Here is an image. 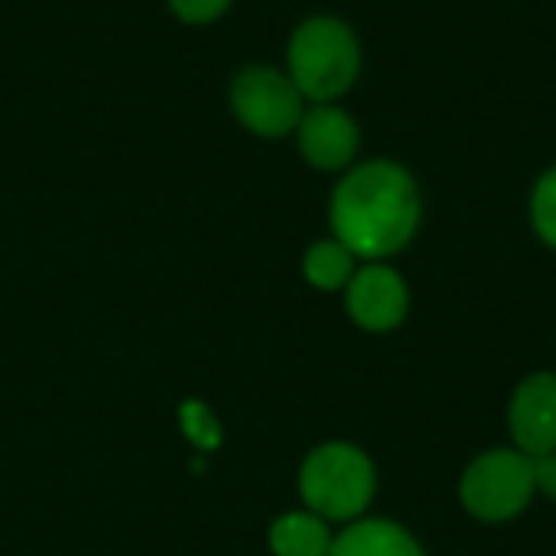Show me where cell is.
<instances>
[{"mask_svg":"<svg viewBox=\"0 0 556 556\" xmlns=\"http://www.w3.org/2000/svg\"><path fill=\"white\" fill-rule=\"evenodd\" d=\"M329 218L336 241H342L355 257H388L417 231V182L397 163H365L336 186Z\"/></svg>","mask_w":556,"mask_h":556,"instance_id":"cell-1","label":"cell"},{"mask_svg":"<svg viewBox=\"0 0 556 556\" xmlns=\"http://www.w3.org/2000/svg\"><path fill=\"white\" fill-rule=\"evenodd\" d=\"M290 81L309 101H332L358 78L362 52L355 33L336 16H313L296 26L287 49Z\"/></svg>","mask_w":556,"mask_h":556,"instance_id":"cell-2","label":"cell"},{"mask_svg":"<svg viewBox=\"0 0 556 556\" xmlns=\"http://www.w3.org/2000/svg\"><path fill=\"white\" fill-rule=\"evenodd\" d=\"M300 492L306 505L332 521H345L365 511L375 495V469L368 456L345 443H329L309 453L300 472Z\"/></svg>","mask_w":556,"mask_h":556,"instance_id":"cell-3","label":"cell"},{"mask_svg":"<svg viewBox=\"0 0 556 556\" xmlns=\"http://www.w3.org/2000/svg\"><path fill=\"white\" fill-rule=\"evenodd\" d=\"M231 111L257 137H287L300 127L303 94L290 75L270 65H248L231 81Z\"/></svg>","mask_w":556,"mask_h":556,"instance_id":"cell-4","label":"cell"},{"mask_svg":"<svg viewBox=\"0 0 556 556\" xmlns=\"http://www.w3.org/2000/svg\"><path fill=\"white\" fill-rule=\"evenodd\" d=\"M534 459L508 450L485 453L463 479V502L482 521H508L531 502Z\"/></svg>","mask_w":556,"mask_h":556,"instance_id":"cell-5","label":"cell"},{"mask_svg":"<svg viewBox=\"0 0 556 556\" xmlns=\"http://www.w3.org/2000/svg\"><path fill=\"white\" fill-rule=\"evenodd\" d=\"M349 313L371 332H388L407 316V283L381 264L358 270L349 280Z\"/></svg>","mask_w":556,"mask_h":556,"instance_id":"cell-6","label":"cell"},{"mask_svg":"<svg viewBox=\"0 0 556 556\" xmlns=\"http://www.w3.org/2000/svg\"><path fill=\"white\" fill-rule=\"evenodd\" d=\"M300 153L319 169H342L358 150V124L332 104H316L300 117Z\"/></svg>","mask_w":556,"mask_h":556,"instance_id":"cell-7","label":"cell"},{"mask_svg":"<svg viewBox=\"0 0 556 556\" xmlns=\"http://www.w3.org/2000/svg\"><path fill=\"white\" fill-rule=\"evenodd\" d=\"M511 433L531 456L556 453V375L528 378L511 401Z\"/></svg>","mask_w":556,"mask_h":556,"instance_id":"cell-8","label":"cell"},{"mask_svg":"<svg viewBox=\"0 0 556 556\" xmlns=\"http://www.w3.org/2000/svg\"><path fill=\"white\" fill-rule=\"evenodd\" d=\"M329 556H424L407 531L391 521H362L332 541Z\"/></svg>","mask_w":556,"mask_h":556,"instance_id":"cell-9","label":"cell"},{"mask_svg":"<svg viewBox=\"0 0 556 556\" xmlns=\"http://www.w3.org/2000/svg\"><path fill=\"white\" fill-rule=\"evenodd\" d=\"M270 547L277 556H329V531L316 515H287L270 528Z\"/></svg>","mask_w":556,"mask_h":556,"instance_id":"cell-10","label":"cell"},{"mask_svg":"<svg viewBox=\"0 0 556 556\" xmlns=\"http://www.w3.org/2000/svg\"><path fill=\"white\" fill-rule=\"evenodd\" d=\"M355 254L342 241H319L306 251L303 274L313 287L319 290H339L345 287L355 274Z\"/></svg>","mask_w":556,"mask_h":556,"instance_id":"cell-11","label":"cell"},{"mask_svg":"<svg viewBox=\"0 0 556 556\" xmlns=\"http://www.w3.org/2000/svg\"><path fill=\"white\" fill-rule=\"evenodd\" d=\"M179 424H182V433H186L202 453L218 450V443H222V427H218L215 414H212L205 404L186 401V404L179 407Z\"/></svg>","mask_w":556,"mask_h":556,"instance_id":"cell-12","label":"cell"},{"mask_svg":"<svg viewBox=\"0 0 556 556\" xmlns=\"http://www.w3.org/2000/svg\"><path fill=\"white\" fill-rule=\"evenodd\" d=\"M534 225L541 238L556 248V166L534 189Z\"/></svg>","mask_w":556,"mask_h":556,"instance_id":"cell-13","label":"cell"},{"mask_svg":"<svg viewBox=\"0 0 556 556\" xmlns=\"http://www.w3.org/2000/svg\"><path fill=\"white\" fill-rule=\"evenodd\" d=\"M169 7H173V13H176L182 23L202 26V23L218 20V16L231 7V0H169Z\"/></svg>","mask_w":556,"mask_h":556,"instance_id":"cell-14","label":"cell"},{"mask_svg":"<svg viewBox=\"0 0 556 556\" xmlns=\"http://www.w3.org/2000/svg\"><path fill=\"white\" fill-rule=\"evenodd\" d=\"M534 485H541L551 498H556V453L538 456V463H534Z\"/></svg>","mask_w":556,"mask_h":556,"instance_id":"cell-15","label":"cell"}]
</instances>
